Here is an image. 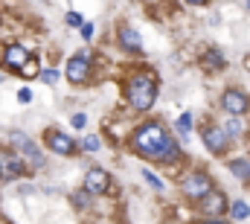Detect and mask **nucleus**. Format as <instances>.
Masks as SVG:
<instances>
[{
	"label": "nucleus",
	"instance_id": "obj_1",
	"mask_svg": "<svg viewBox=\"0 0 250 224\" xmlns=\"http://www.w3.org/2000/svg\"><path fill=\"white\" fill-rule=\"evenodd\" d=\"M134 152L140 157H148V160H157V163H175L181 157V146L166 134V128L160 122H146L134 131V140H131Z\"/></svg>",
	"mask_w": 250,
	"mask_h": 224
},
{
	"label": "nucleus",
	"instance_id": "obj_2",
	"mask_svg": "<svg viewBox=\"0 0 250 224\" xmlns=\"http://www.w3.org/2000/svg\"><path fill=\"white\" fill-rule=\"evenodd\" d=\"M125 93H128L131 108H137V111H148V108L154 105V96H157V79H154V73L143 70V73L131 76Z\"/></svg>",
	"mask_w": 250,
	"mask_h": 224
},
{
	"label": "nucleus",
	"instance_id": "obj_3",
	"mask_svg": "<svg viewBox=\"0 0 250 224\" xmlns=\"http://www.w3.org/2000/svg\"><path fill=\"white\" fill-rule=\"evenodd\" d=\"M209 192H212V180H209L207 172H192V175L184 178V195H187L189 201H201Z\"/></svg>",
	"mask_w": 250,
	"mask_h": 224
},
{
	"label": "nucleus",
	"instance_id": "obj_4",
	"mask_svg": "<svg viewBox=\"0 0 250 224\" xmlns=\"http://www.w3.org/2000/svg\"><path fill=\"white\" fill-rule=\"evenodd\" d=\"M9 140L21 149V157H26L32 169L44 166V155H41V152H38V146L29 140V134H23V131H12V134H9Z\"/></svg>",
	"mask_w": 250,
	"mask_h": 224
},
{
	"label": "nucleus",
	"instance_id": "obj_5",
	"mask_svg": "<svg viewBox=\"0 0 250 224\" xmlns=\"http://www.w3.org/2000/svg\"><path fill=\"white\" fill-rule=\"evenodd\" d=\"M23 172H26V163L21 155L0 152V180H18Z\"/></svg>",
	"mask_w": 250,
	"mask_h": 224
},
{
	"label": "nucleus",
	"instance_id": "obj_6",
	"mask_svg": "<svg viewBox=\"0 0 250 224\" xmlns=\"http://www.w3.org/2000/svg\"><path fill=\"white\" fill-rule=\"evenodd\" d=\"M67 79L73 85H84L90 79V58H87V53H76L67 61Z\"/></svg>",
	"mask_w": 250,
	"mask_h": 224
},
{
	"label": "nucleus",
	"instance_id": "obj_7",
	"mask_svg": "<svg viewBox=\"0 0 250 224\" xmlns=\"http://www.w3.org/2000/svg\"><path fill=\"white\" fill-rule=\"evenodd\" d=\"M201 137H204V143H207V149H209L212 155H224V152H227L230 137H227V131H224L221 125H207V128L201 131Z\"/></svg>",
	"mask_w": 250,
	"mask_h": 224
},
{
	"label": "nucleus",
	"instance_id": "obj_8",
	"mask_svg": "<svg viewBox=\"0 0 250 224\" xmlns=\"http://www.w3.org/2000/svg\"><path fill=\"white\" fill-rule=\"evenodd\" d=\"M84 189H87L90 195H105V192L111 189V175H108L105 169H87V175H84Z\"/></svg>",
	"mask_w": 250,
	"mask_h": 224
},
{
	"label": "nucleus",
	"instance_id": "obj_9",
	"mask_svg": "<svg viewBox=\"0 0 250 224\" xmlns=\"http://www.w3.org/2000/svg\"><path fill=\"white\" fill-rule=\"evenodd\" d=\"M44 140H47V146H50V152H56V155H76V143L64 134V131H59V128H50L47 134H44Z\"/></svg>",
	"mask_w": 250,
	"mask_h": 224
},
{
	"label": "nucleus",
	"instance_id": "obj_10",
	"mask_svg": "<svg viewBox=\"0 0 250 224\" xmlns=\"http://www.w3.org/2000/svg\"><path fill=\"white\" fill-rule=\"evenodd\" d=\"M221 108L227 113H233V116H242V113L250 108V99L248 93H242V90H224V96H221Z\"/></svg>",
	"mask_w": 250,
	"mask_h": 224
},
{
	"label": "nucleus",
	"instance_id": "obj_11",
	"mask_svg": "<svg viewBox=\"0 0 250 224\" xmlns=\"http://www.w3.org/2000/svg\"><path fill=\"white\" fill-rule=\"evenodd\" d=\"M198 204H201V210H204L207 216H215V219L227 210V198H224L221 192H209V195H207V198H201Z\"/></svg>",
	"mask_w": 250,
	"mask_h": 224
},
{
	"label": "nucleus",
	"instance_id": "obj_12",
	"mask_svg": "<svg viewBox=\"0 0 250 224\" xmlns=\"http://www.w3.org/2000/svg\"><path fill=\"white\" fill-rule=\"evenodd\" d=\"M3 61H6V67H9V70H23V67H26V61H29V53H26V47L12 44V47L6 50Z\"/></svg>",
	"mask_w": 250,
	"mask_h": 224
},
{
	"label": "nucleus",
	"instance_id": "obj_13",
	"mask_svg": "<svg viewBox=\"0 0 250 224\" xmlns=\"http://www.w3.org/2000/svg\"><path fill=\"white\" fill-rule=\"evenodd\" d=\"M120 47L128 50V53L143 50V38H140V32H134L131 26H123V29H120Z\"/></svg>",
	"mask_w": 250,
	"mask_h": 224
},
{
	"label": "nucleus",
	"instance_id": "obj_14",
	"mask_svg": "<svg viewBox=\"0 0 250 224\" xmlns=\"http://www.w3.org/2000/svg\"><path fill=\"white\" fill-rule=\"evenodd\" d=\"M230 216H233V222H245V219L250 216V207L239 198V201H233V204H230Z\"/></svg>",
	"mask_w": 250,
	"mask_h": 224
},
{
	"label": "nucleus",
	"instance_id": "obj_15",
	"mask_svg": "<svg viewBox=\"0 0 250 224\" xmlns=\"http://www.w3.org/2000/svg\"><path fill=\"white\" fill-rule=\"evenodd\" d=\"M230 172H233L239 180H250V163L248 160H230Z\"/></svg>",
	"mask_w": 250,
	"mask_h": 224
},
{
	"label": "nucleus",
	"instance_id": "obj_16",
	"mask_svg": "<svg viewBox=\"0 0 250 224\" xmlns=\"http://www.w3.org/2000/svg\"><path fill=\"white\" fill-rule=\"evenodd\" d=\"M204 64H207L209 70H221V67H224V56H221L218 50H209V53L204 56Z\"/></svg>",
	"mask_w": 250,
	"mask_h": 224
},
{
	"label": "nucleus",
	"instance_id": "obj_17",
	"mask_svg": "<svg viewBox=\"0 0 250 224\" xmlns=\"http://www.w3.org/2000/svg\"><path fill=\"white\" fill-rule=\"evenodd\" d=\"M224 131H227V137H242V134H245V122H242V119H230V122L224 125Z\"/></svg>",
	"mask_w": 250,
	"mask_h": 224
},
{
	"label": "nucleus",
	"instance_id": "obj_18",
	"mask_svg": "<svg viewBox=\"0 0 250 224\" xmlns=\"http://www.w3.org/2000/svg\"><path fill=\"white\" fill-rule=\"evenodd\" d=\"M175 128H178V134H184V137H187L189 128H192V113H181V116H178V122H175Z\"/></svg>",
	"mask_w": 250,
	"mask_h": 224
},
{
	"label": "nucleus",
	"instance_id": "obj_19",
	"mask_svg": "<svg viewBox=\"0 0 250 224\" xmlns=\"http://www.w3.org/2000/svg\"><path fill=\"white\" fill-rule=\"evenodd\" d=\"M99 146H102V140H99L96 134H87V137L82 140V149H84V152H96Z\"/></svg>",
	"mask_w": 250,
	"mask_h": 224
},
{
	"label": "nucleus",
	"instance_id": "obj_20",
	"mask_svg": "<svg viewBox=\"0 0 250 224\" xmlns=\"http://www.w3.org/2000/svg\"><path fill=\"white\" fill-rule=\"evenodd\" d=\"M140 175H143V178H146V183H151V186H154V189H157V192H163V180H160V178H157V175H154V172H148V169H143V172H140Z\"/></svg>",
	"mask_w": 250,
	"mask_h": 224
},
{
	"label": "nucleus",
	"instance_id": "obj_21",
	"mask_svg": "<svg viewBox=\"0 0 250 224\" xmlns=\"http://www.w3.org/2000/svg\"><path fill=\"white\" fill-rule=\"evenodd\" d=\"M87 195H90L87 189H82V192H76V195H73V204H76V207H87Z\"/></svg>",
	"mask_w": 250,
	"mask_h": 224
},
{
	"label": "nucleus",
	"instance_id": "obj_22",
	"mask_svg": "<svg viewBox=\"0 0 250 224\" xmlns=\"http://www.w3.org/2000/svg\"><path fill=\"white\" fill-rule=\"evenodd\" d=\"M93 32H96V26H93V23H84V26H82V38H84V41H90V38H93Z\"/></svg>",
	"mask_w": 250,
	"mask_h": 224
},
{
	"label": "nucleus",
	"instance_id": "obj_23",
	"mask_svg": "<svg viewBox=\"0 0 250 224\" xmlns=\"http://www.w3.org/2000/svg\"><path fill=\"white\" fill-rule=\"evenodd\" d=\"M18 102H32V90L29 88H21L18 90Z\"/></svg>",
	"mask_w": 250,
	"mask_h": 224
},
{
	"label": "nucleus",
	"instance_id": "obj_24",
	"mask_svg": "<svg viewBox=\"0 0 250 224\" xmlns=\"http://www.w3.org/2000/svg\"><path fill=\"white\" fill-rule=\"evenodd\" d=\"M35 70H38V64H35V58H29V61H26V67H23L21 73H23V76H32Z\"/></svg>",
	"mask_w": 250,
	"mask_h": 224
},
{
	"label": "nucleus",
	"instance_id": "obj_25",
	"mask_svg": "<svg viewBox=\"0 0 250 224\" xmlns=\"http://www.w3.org/2000/svg\"><path fill=\"white\" fill-rule=\"evenodd\" d=\"M41 79H44L47 85H53V82L59 79V73H56V70H44V73H41Z\"/></svg>",
	"mask_w": 250,
	"mask_h": 224
},
{
	"label": "nucleus",
	"instance_id": "obj_26",
	"mask_svg": "<svg viewBox=\"0 0 250 224\" xmlns=\"http://www.w3.org/2000/svg\"><path fill=\"white\" fill-rule=\"evenodd\" d=\"M67 23H70V26H84V23H82V18H79L76 12H70V15H67Z\"/></svg>",
	"mask_w": 250,
	"mask_h": 224
},
{
	"label": "nucleus",
	"instance_id": "obj_27",
	"mask_svg": "<svg viewBox=\"0 0 250 224\" xmlns=\"http://www.w3.org/2000/svg\"><path fill=\"white\" fill-rule=\"evenodd\" d=\"M84 122H87L84 113H76V116H73V125H76V128H84Z\"/></svg>",
	"mask_w": 250,
	"mask_h": 224
},
{
	"label": "nucleus",
	"instance_id": "obj_28",
	"mask_svg": "<svg viewBox=\"0 0 250 224\" xmlns=\"http://www.w3.org/2000/svg\"><path fill=\"white\" fill-rule=\"evenodd\" d=\"M187 3H192V6H207L209 0H187Z\"/></svg>",
	"mask_w": 250,
	"mask_h": 224
},
{
	"label": "nucleus",
	"instance_id": "obj_29",
	"mask_svg": "<svg viewBox=\"0 0 250 224\" xmlns=\"http://www.w3.org/2000/svg\"><path fill=\"white\" fill-rule=\"evenodd\" d=\"M204 224H227V222H221V219H212V222H204Z\"/></svg>",
	"mask_w": 250,
	"mask_h": 224
},
{
	"label": "nucleus",
	"instance_id": "obj_30",
	"mask_svg": "<svg viewBox=\"0 0 250 224\" xmlns=\"http://www.w3.org/2000/svg\"><path fill=\"white\" fill-rule=\"evenodd\" d=\"M248 9H250V0H248Z\"/></svg>",
	"mask_w": 250,
	"mask_h": 224
},
{
	"label": "nucleus",
	"instance_id": "obj_31",
	"mask_svg": "<svg viewBox=\"0 0 250 224\" xmlns=\"http://www.w3.org/2000/svg\"><path fill=\"white\" fill-rule=\"evenodd\" d=\"M0 82H3V76H0Z\"/></svg>",
	"mask_w": 250,
	"mask_h": 224
}]
</instances>
